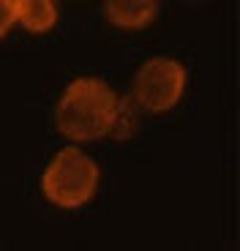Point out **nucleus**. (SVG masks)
Here are the masks:
<instances>
[{"label":"nucleus","instance_id":"1","mask_svg":"<svg viewBox=\"0 0 240 251\" xmlns=\"http://www.w3.org/2000/svg\"><path fill=\"white\" fill-rule=\"evenodd\" d=\"M118 96L104 79H74L60 96L55 109L57 131L76 142H90L112 131L118 118Z\"/></svg>","mask_w":240,"mask_h":251},{"label":"nucleus","instance_id":"2","mask_svg":"<svg viewBox=\"0 0 240 251\" xmlns=\"http://www.w3.org/2000/svg\"><path fill=\"white\" fill-rule=\"evenodd\" d=\"M44 194L60 207H82L98 188V167L88 153L63 148L41 177Z\"/></svg>","mask_w":240,"mask_h":251},{"label":"nucleus","instance_id":"3","mask_svg":"<svg viewBox=\"0 0 240 251\" xmlns=\"http://www.w3.org/2000/svg\"><path fill=\"white\" fill-rule=\"evenodd\" d=\"M186 90V69L172 57H153L137 71L134 101L147 112H167Z\"/></svg>","mask_w":240,"mask_h":251},{"label":"nucleus","instance_id":"4","mask_svg":"<svg viewBox=\"0 0 240 251\" xmlns=\"http://www.w3.org/2000/svg\"><path fill=\"white\" fill-rule=\"evenodd\" d=\"M104 14L112 25L137 30L156 19L158 3L156 0H109V3H104Z\"/></svg>","mask_w":240,"mask_h":251},{"label":"nucleus","instance_id":"5","mask_svg":"<svg viewBox=\"0 0 240 251\" xmlns=\"http://www.w3.org/2000/svg\"><path fill=\"white\" fill-rule=\"evenodd\" d=\"M17 22L27 27L30 33H47L57 22V6L49 0H14Z\"/></svg>","mask_w":240,"mask_h":251},{"label":"nucleus","instance_id":"6","mask_svg":"<svg viewBox=\"0 0 240 251\" xmlns=\"http://www.w3.org/2000/svg\"><path fill=\"white\" fill-rule=\"evenodd\" d=\"M17 22V11H14V0H0V38L11 30Z\"/></svg>","mask_w":240,"mask_h":251}]
</instances>
